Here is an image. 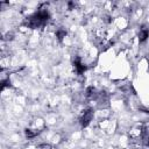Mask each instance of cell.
<instances>
[{
    "instance_id": "obj_2",
    "label": "cell",
    "mask_w": 149,
    "mask_h": 149,
    "mask_svg": "<svg viewBox=\"0 0 149 149\" xmlns=\"http://www.w3.org/2000/svg\"><path fill=\"white\" fill-rule=\"evenodd\" d=\"M148 36V32L147 30H141V33H140V39L141 40H146V37Z\"/></svg>"
},
{
    "instance_id": "obj_1",
    "label": "cell",
    "mask_w": 149,
    "mask_h": 149,
    "mask_svg": "<svg viewBox=\"0 0 149 149\" xmlns=\"http://www.w3.org/2000/svg\"><path fill=\"white\" fill-rule=\"evenodd\" d=\"M91 119H92V113H91V111H85L84 113H83V115H82L81 121H82V123H83L84 126H86V125L91 121Z\"/></svg>"
},
{
    "instance_id": "obj_4",
    "label": "cell",
    "mask_w": 149,
    "mask_h": 149,
    "mask_svg": "<svg viewBox=\"0 0 149 149\" xmlns=\"http://www.w3.org/2000/svg\"><path fill=\"white\" fill-rule=\"evenodd\" d=\"M148 144H149V141H148Z\"/></svg>"
},
{
    "instance_id": "obj_3",
    "label": "cell",
    "mask_w": 149,
    "mask_h": 149,
    "mask_svg": "<svg viewBox=\"0 0 149 149\" xmlns=\"http://www.w3.org/2000/svg\"><path fill=\"white\" fill-rule=\"evenodd\" d=\"M39 149H50V146H48V144H43V146H40Z\"/></svg>"
}]
</instances>
